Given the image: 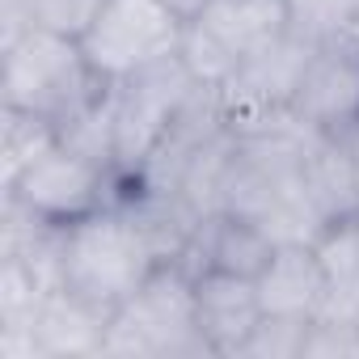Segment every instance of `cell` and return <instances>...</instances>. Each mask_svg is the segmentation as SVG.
I'll return each instance as SVG.
<instances>
[{"mask_svg":"<svg viewBox=\"0 0 359 359\" xmlns=\"http://www.w3.org/2000/svg\"><path fill=\"white\" fill-rule=\"evenodd\" d=\"M161 266V254L131 208L106 203L64 229V287L114 313Z\"/></svg>","mask_w":359,"mask_h":359,"instance_id":"obj_1","label":"cell"},{"mask_svg":"<svg viewBox=\"0 0 359 359\" xmlns=\"http://www.w3.org/2000/svg\"><path fill=\"white\" fill-rule=\"evenodd\" d=\"M0 55H5L0 102L13 106V110L43 114L51 123L68 118L72 110L93 102L106 85H114L89 64L81 39L55 34V30H43V26L26 30L9 47H0Z\"/></svg>","mask_w":359,"mask_h":359,"instance_id":"obj_2","label":"cell"},{"mask_svg":"<svg viewBox=\"0 0 359 359\" xmlns=\"http://www.w3.org/2000/svg\"><path fill=\"white\" fill-rule=\"evenodd\" d=\"M102 355H212L195 317V275L182 262H161L135 296L110 313Z\"/></svg>","mask_w":359,"mask_h":359,"instance_id":"obj_3","label":"cell"},{"mask_svg":"<svg viewBox=\"0 0 359 359\" xmlns=\"http://www.w3.org/2000/svg\"><path fill=\"white\" fill-rule=\"evenodd\" d=\"M199 81L182 55H165L127 81H114V173H140L195 97Z\"/></svg>","mask_w":359,"mask_h":359,"instance_id":"obj_4","label":"cell"},{"mask_svg":"<svg viewBox=\"0 0 359 359\" xmlns=\"http://www.w3.org/2000/svg\"><path fill=\"white\" fill-rule=\"evenodd\" d=\"M313 55V43L300 34L279 39L254 60H241V68L216 89L220 93V114L224 127L245 140V135H271L296 123L292 97L300 85V72Z\"/></svg>","mask_w":359,"mask_h":359,"instance_id":"obj_5","label":"cell"},{"mask_svg":"<svg viewBox=\"0 0 359 359\" xmlns=\"http://www.w3.org/2000/svg\"><path fill=\"white\" fill-rule=\"evenodd\" d=\"M187 22L161 0H106L97 22L85 30L81 47L106 81H127L131 72L177 55Z\"/></svg>","mask_w":359,"mask_h":359,"instance_id":"obj_6","label":"cell"},{"mask_svg":"<svg viewBox=\"0 0 359 359\" xmlns=\"http://www.w3.org/2000/svg\"><path fill=\"white\" fill-rule=\"evenodd\" d=\"M110 182H114L110 169L68 152L64 144H55L13 177L5 187V195L18 199L22 208H30L34 216H43V220L72 224V220L110 203Z\"/></svg>","mask_w":359,"mask_h":359,"instance_id":"obj_7","label":"cell"},{"mask_svg":"<svg viewBox=\"0 0 359 359\" xmlns=\"http://www.w3.org/2000/svg\"><path fill=\"white\" fill-rule=\"evenodd\" d=\"M292 114L317 131L342 140L359 123V30L313 43V55L300 72Z\"/></svg>","mask_w":359,"mask_h":359,"instance_id":"obj_8","label":"cell"},{"mask_svg":"<svg viewBox=\"0 0 359 359\" xmlns=\"http://www.w3.org/2000/svg\"><path fill=\"white\" fill-rule=\"evenodd\" d=\"M195 317H199V334L212 355L241 359L254 325L262 321L258 283L241 275H224V271L195 275Z\"/></svg>","mask_w":359,"mask_h":359,"instance_id":"obj_9","label":"cell"},{"mask_svg":"<svg viewBox=\"0 0 359 359\" xmlns=\"http://www.w3.org/2000/svg\"><path fill=\"white\" fill-rule=\"evenodd\" d=\"M275 254V241L245 216H229V212H212L199 220L187 254L177 258L191 275L203 271H224V275H241V279H258L266 271Z\"/></svg>","mask_w":359,"mask_h":359,"instance_id":"obj_10","label":"cell"},{"mask_svg":"<svg viewBox=\"0 0 359 359\" xmlns=\"http://www.w3.org/2000/svg\"><path fill=\"white\" fill-rule=\"evenodd\" d=\"M258 283V300L262 313L271 317H304L313 321L321 313V296H325V275H321V258L313 241H287L275 245L266 271L254 279Z\"/></svg>","mask_w":359,"mask_h":359,"instance_id":"obj_11","label":"cell"},{"mask_svg":"<svg viewBox=\"0 0 359 359\" xmlns=\"http://www.w3.org/2000/svg\"><path fill=\"white\" fill-rule=\"evenodd\" d=\"M34 342H39V359H72V355H102L106 351V330H110V313L89 304L85 296L55 287L34 321Z\"/></svg>","mask_w":359,"mask_h":359,"instance_id":"obj_12","label":"cell"},{"mask_svg":"<svg viewBox=\"0 0 359 359\" xmlns=\"http://www.w3.org/2000/svg\"><path fill=\"white\" fill-rule=\"evenodd\" d=\"M300 187L325 229L342 220H359V161L351 156L342 140L313 131L304 169H300Z\"/></svg>","mask_w":359,"mask_h":359,"instance_id":"obj_13","label":"cell"},{"mask_svg":"<svg viewBox=\"0 0 359 359\" xmlns=\"http://www.w3.org/2000/svg\"><path fill=\"white\" fill-rule=\"evenodd\" d=\"M195 22H203L237 60H254L292 34L287 0H212Z\"/></svg>","mask_w":359,"mask_h":359,"instance_id":"obj_14","label":"cell"},{"mask_svg":"<svg viewBox=\"0 0 359 359\" xmlns=\"http://www.w3.org/2000/svg\"><path fill=\"white\" fill-rule=\"evenodd\" d=\"M321 275H325V296L321 313L325 321H355L359 317V220L330 224L317 241Z\"/></svg>","mask_w":359,"mask_h":359,"instance_id":"obj_15","label":"cell"},{"mask_svg":"<svg viewBox=\"0 0 359 359\" xmlns=\"http://www.w3.org/2000/svg\"><path fill=\"white\" fill-rule=\"evenodd\" d=\"M55 131L68 152L114 173V85H106L93 102H85L68 118H60Z\"/></svg>","mask_w":359,"mask_h":359,"instance_id":"obj_16","label":"cell"},{"mask_svg":"<svg viewBox=\"0 0 359 359\" xmlns=\"http://www.w3.org/2000/svg\"><path fill=\"white\" fill-rule=\"evenodd\" d=\"M55 144H60V131H55L51 118L0 106V182L9 187L30 161H39Z\"/></svg>","mask_w":359,"mask_h":359,"instance_id":"obj_17","label":"cell"},{"mask_svg":"<svg viewBox=\"0 0 359 359\" xmlns=\"http://www.w3.org/2000/svg\"><path fill=\"white\" fill-rule=\"evenodd\" d=\"M177 55H182V64L191 68V76H195L199 85H208V89H220V85L241 68V60H237L203 22H187Z\"/></svg>","mask_w":359,"mask_h":359,"instance_id":"obj_18","label":"cell"},{"mask_svg":"<svg viewBox=\"0 0 359 359\" xmlns=\"http://www.w3.org/2000/svg\"><path fill=\"white\" fill-rule=\"evenodd\" d=\"M287 18H292V34L309 43L334 39L342 30H359L351 0H287Z\"/></svg>","mask_w":359,"mask_h":359,"instance_id":"obj_19","label":"cell"},{"mask_svg":"<svg viewBox=\"0 0 359 359\" xmlns=\"http://www.w3.org/2000/svg\"><path fill=\"white\" fill-rule=\"evenodd\" d=\"M304 334H309L304 317H271V313H262V321L254 325L241 359H300Z\"/></svg>","mask_w":359,"mask_h":359,"instance_id":"obj_20","label":"cell"},{"mask_svg":"<svg viewBox=\"0 0 359 359\" xmlns=\"http://www.w3.org/2000/svg\"><path fill=\"white\" fill-rule=\"evenodd\" d=\"M26 5H30L34 26L68 34V39H85V30L106 9V0H26Z\"/></svg>","mask_w":359,"mask_h":359,"instance_id":"obj_21","label":"cell"},{"mask_svg":"<svg viewBox=\"0 0 359 359\" xmlns=\"http://www.w3.org/2000/svg\"><path fill=\"white\" fill-rule=\"evenodd\" d=\"M300 359H359V325L313 317L304 346H300Z\"/></svg>","mask_w":359,"mask_h":359,"instance_id":"obj_22","label":"cell"},{"mask_svg":"<svg viewBox=\"0 0 359 359\" xmlns=\"http://www.w3.org/2000/svg\"><path fill=\"white\" fill-rule=\"evenodd\" d=\"M161 5H165L169 13H177L182 22H195V18H203V9L212 5V0H161Z\"/></svg>","mask_w":359,"mask_h":359,"instance_id":"obj_23","label":"cell"},{"mask_svg":"<svg viewBox=\"0 0 359 359\" xmlns=\"http://www.w3.org/2000/svg\"><path fill=\"white\" fill-rule=\"evenodd\" d=\"M342 144H346V148H351V156L359 161V123H355V127H351V131L342 135Z\"/></svg>","mask_w":359,"mask_h":359,"instance_id":"obj_24","label":"cell"},{"mask_svg":"<svg viewBox=\"0 0 359 359\" xmlns=\"http://www.w3.org/2000/svg\"><path fill=\"white\" fill-rule=\"evenodd\" d=\"M355 325H359V317H355Z\"/></svg>","mask_w":359,"mask_h":359,"instance_id":"obj_25","label":"cell"}]
</instances>
